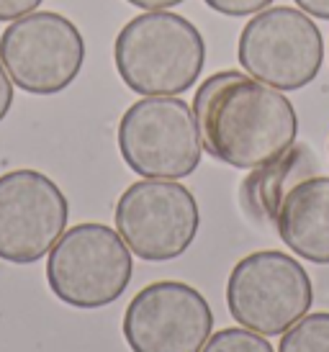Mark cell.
Returning a JSON list of instances; mask_svg holds the SVG:
<instances>
[{
	"label": "cell",
	"instance_id": "cell-15",
	"mask_svg": "<svg viewBox=\"0 0 329 352\" xmlns=\"http://www.w3.org/2000/svg\"><path fill=\"white\" fill-rule=\"evenodd\" d=\"M206 6L222 16L229 19H242V16H255L270 6L273 0H204Z\"/></svg>",
	"mask_w": 329,
	"mask_h": 352
},
{
	"label": "cell",
	"instance_id": "cell-13",
	"mask_svg": "<svg viewBox=\"0 0 329 352\" xmlns=\"http://www.w3.org/2000/svg\"><path fill=\"white\" fill-rule=\"evenodd\" d=\"M281 337L278 352H329V311L306 314Z\"/></svg>",
	"mask_w": 329,
	"mask_h": 352
},
{
	"label": "cell",
	"instance_id": "cell-9",
	"mask_svg": "<svg viewBox=\"0 0 329 352\" xmlns=\"http://www.w3.org/2000/svg\"><path fill=\"white\" fill-rule=\"evenodd\" d=\"M70 204L59 186L39 170L0 175V260L31 265L65 234Z\"/></svg>",
	"mask_w": 329,
	"mask_h": 352
},
{
	"label": "cell",
	"instance_id": "cell-19",
	"mask_svg": "<svg viewBox=\"0 0 329 352\" xmlns=\"http://www.w3.org/2000/svg\"><path fill=\"white\" fill-rule=\"evenodd\" d=\"M126 3H131V6H136V8L142 10H167L180 6L183 0H126Z\"/></svg>",
	"mask_w": 329,
	"mask_h": 352
},
{
	"label": "cell",
	"instance_id": "cell-6",
	"mask_svg": "<svg viewBox=\"0 0 329 352\" xmlns=\"http://www.w3.org/2000/svg\"><path fill=\"white\" fill-rule=\"evenodd\" d=\"M237 57L247 75L281 93H290L306 88L319 75L324 39L309 13L275 6L255 13L244 23Z\"/></svg>",
	"mask_w": 329,
	"mask_h": 352
},
{
	"label": "cell",
	"instance_id": "cell-5",
	"mask_svg": "<svg viewBox=\"0 0 329 352\" xmlns=\"http://www.w3.org/2000/svg\"><path fill=\"white\" fill-rule=\"evenodd\" d=\"M118 152L142 177H188L204 152L193 108L175 96H145L131 103L118 121Z\"/></svg>",
	"mask_w": 329,
	"mask_h": 352
},
{
	"label": "cell",
	"instance_id": "cell-17",
	"mask_svg": "<svg viewBox=\"0 0 329 352\" xmlns=\"http://www.w3.org/2000/svg\"><path fill=\"white\" fill-rule=\"evenodd\" d=\"M10 106H13V80L0 62V121L8 116Z\"/></svg>",
	"mask_w": 329,
	"mask_h": 352
},
{
	"label": "cell",
	"instance_id": "cell-18",
	"mask_svg": "<svg viewBox=\"0 0 329 352\" xmlns=\"http://www.w3.org/2000/svg\"><path fill=\"white\" fill-rule=\"evenodd\" d=\"M304 13H309L314 19L329 21V0H293Z\"/></svg>",
	"mask_w": 329,
	"mask_h": 352
},
{
	"label": "cell",
	"instance_id": "cell-12",
	"mask_svg": "<svg viewBox=\"0 0 329 352\" xmlns=\"http://www.w3.org/2000/svg\"><path fill=\"white\" fill-rule=\"evenodd\" d=\"M309 175H317V157L306 144H293L275 162L257 167L244 177L242 188H240L242 208L255 221L273 224L288 188Z\"/></svg>",
	"mask_w": 329,
	"mask_h": 352
},
{
	"label": "cell",
	"instance_id": "cell-10",
	"mask_svg": "<svg viewBox=\"0 0 329 352\" xmlns=\"http://www.w3.org/2000/svg\"><path fill=\"white\" fill-rule=\"evenodd\" d=\"M121 329L131 352H201L211 337L213 311L193 285L157 280L131 298Z\"/></svg>",
	"mask_w": 329,
	"mask_h": 352
},
{
	"label": "cell",
	"instance_id": "cell-2",
	"mask_svg": "<svg viewBox=\"0 0 329 352\" xmlns=\"http://www.w3.org/2000/svg\"><path fill=\"white\" fill-rule=\"evenodd\" d=\"M114 62L126 88L139 96H180L204 72L206 41L185 16L145 10L118 31Z\"/></svg>",
	"mask_w": 329,
	"mask_h": 352
},
{
	"label": "cell",
	"instance_id": "cell-16",
	"mask_svg": "<svg viewBox=\"0 0 329 352\" xmlns=\"http://www.w3.org/2000/svg\"><path fill=\"white\" fill-rule=\"evenodd\" d=\"M44 0H0V21H16L21 16H29L39 8Z\"/></svg>",
	"mask_w": 329,
	"mask_h": 352
},
{
	"label": "cell",
	"instance_id": "cell-3",
	"mask_svg": "<svg viewBox=\"0 0 329 352\" xmlns=\"http://www.w3.org/2000/svg\"><path fill=\"white\" fill-rule=\"evenodd\" d=\"M131 250L118 232L98 221L67 229L47 257L52 294L75 309H103L118 301L131 283Z\"/></svg>",
	"mask_w": 329,
	"mask_h": 352
},
{
	"label": "cell",
	"instance_id": "cell-1",
	"mask_svg": "<svg viewBox=\"0 0 329 352\" xmlns=\"http://www.w3.org/2000/svg\"><path fill=\"white\" fill-rule=\"evenodd\" d=\"M193 116L206 155L237 170L270 165L299 137L293 103L240 69L213 72L198 85Z\"/></svg>",
	"mask_w": 329,
	"mask_h": 352
},
{
	"label": "cell",
	"instance_id": "cell-14",
	"mask_svg": "<svg viewBox=\"0 0 329 352\" xmlns=\"http://www.w3.org/2000/svg\"><path fill=\"white\" fill-rule=\"evenodd\" d=\"M201 352H273V347L262 334L244 327H229L211 334Z\"/></svg>",
	"mask_w": 329,
	"mask_h": 352
},
{
	"label": "cell",
	"instance_id": "cell-4",
	"mask_svg": "<svg viewBox=\"0 0 329 352\" xmlns=\"http://www.w3.org/2000/svg\"><path fill=\"white\" fill-rule=\"evenodd\" d=\"M314 285L306 267L281 252L260 250L242 257L226 280V309L244 329L281 337L309 314Z\"/></svg>",
	"mask_w": 329,
	"mask_h": 352
},
{
	"label": "cell",
	"instance_id": "cell-8",
	"mask_svg": "<svg viewBox=\"0 0 329 352\" xmlns=\"http://www.w3.org/2000/svg\"><path fill=\"white\" fill-rule=\"evenodd\" d=\"M116 232L145 263H167L193 245L201 214L195 196L178 180L145 177L116 201Z\"/></svg>",
	"mask_w": 329,
	"mask_h": 352
},
{
	"label": "cell",
	"instance_id": "cell-7",
	"mask_svg": "<svg viewBox=\"0 0 329 352\" xmlns=\"http://www.w3.org/2000/svg\"><path fill=\"white\" fill-rule=\"evenodd\" d=\"M0 62L13 85L31 96L67 90L85 62V39L62 13L34 10L0 34Z\"/></svg>",
	"mask_w": 329,
	"mask_h": 352
},
{
	"label": "cell",
	"instance_id": "cell-11",
	"mask_svg": "<svg viewBox=\"0 0 329 352\" xmlns=\"http://www.w3.org/2000/svg\"><path fill=\"white\" fill-rule=\"evenodd\" d=\"M273 226L296 257L329 265V177L309 175L290 186Z\"/></svg>",
	"mask_w": 329,
	"mask_h": 352
}]
</instances>
